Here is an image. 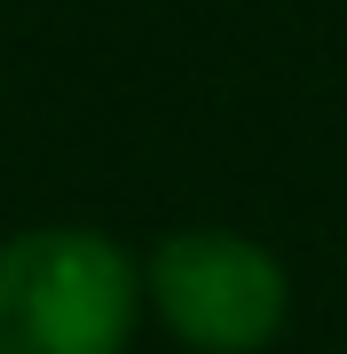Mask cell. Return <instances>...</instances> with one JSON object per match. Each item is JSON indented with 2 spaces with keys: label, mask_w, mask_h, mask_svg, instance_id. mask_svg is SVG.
I'll list each match as a JSON object with an SVG mask.
<instances>
[{
  "label": "cell",
  "mask_w": 347,
  "mask_h": 354,
  "mask_svg": "<svg viewBox=\"0 0 347 354\" xmlns=\"http://www.w3.org/2000/svg\"><path fill=\"white\" fill-rule=\"evenodd\" d=\"M142 268L103 228H16L0 244V354H127Z\"/></svg>",
  "instance_id": "1"
},
{
  "label": "cell",
  "mask_w": 347,
  "mask_h": 354,
  "mask_svg": "<svg viewBox=\"0 0 347 354\" xmlns=\"http://www.w3.org/2000/svg\"><path fill=\"white\" fill-rule=\"evenodd\" d=\"M142 307L190 354H260L292 315V276L260 236L181 228L142 268Z\"/></svg>",
  "instance_id": "2"
}]
</instances>
